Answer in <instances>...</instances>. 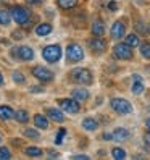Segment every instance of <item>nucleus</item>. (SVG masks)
I'll return each instance as SVG.
<instances>
[{
    "mask_svg": "<svg viewBox=\"0 0 150 160\" xmlns=\"http://www.w3.org/2000/svg\"><path fill=\"white\" fill-rule=\"evenodd\" d=\"M49 155H50V157H58V154H57V152H49Z\"/></svg>",
    "mask_w": 150,
    "mask_h": 160,
    "instance_id": "obj_39",
    "label": "nucleus"
},
{
    "mask_svg": "<svg viewBox=\"0 0 150 160\" xmlns=\"http://www.w3.org/2000/svg\"><path fill=\"white\" fill-rule=\"evenodd\" d=\"M111 155H113V158H116V160H123L126 157V152L121 147H115L113 150H111Z\"/></svg>",
    "mask_w": 150,
    "mask_h": 160,
    "instance_id": "obj_23",
    "label": "nucleus"
},
{
    "mask_svg": "<svg viewBox=\"0 0 150 160\" xmlns=\"http://www.w3.org/2000/svg\"><path fill=\"white\" fill-rule=\"evenodd\" d=\"M129 138V131L124 129V128H116L113 133H111V139L118 141V142H123V141H126Z\"/></svg>",
    "mask_w": 150,
    "mask_h": 160,
    "instance_id": "obj_12",
    "label": "nucleus"
},
{
    "mask_svg": "<svg viewBox=\"0 0 150 160\" xmlns=\"http://www.w3.org/2000/svg\"><path fill=\"white\" fill-rule=\"evenodd\" d=\"M58 103H60L61 110L63 112H68V113H78V112L81 110L79 102L76 99H61Z\"/></svg>",
    "mask_w": 150,
    "mask_h": 160,
    "instance_id": "obj_7",
    "label": "nucleus"
},
{
    "mask_svg": "<svg viewBox=\"0 0 150 160\" xmlns=\"http://www.w3.org/2000/svg\"><path fill=\"white\" fill-rule=\"evenodd\" d=\"M104 139H107V141H110V139H111V134H108V133H105V134H104Z\"/></svg>",
    "mask_w": 150,
    "mask_h": 160,
    "instance_id": "obj_38",
    "label": "nucleus"
},
{
    "mask_svg": "<svg viewBox=\"0 0 150 160\" xmlns=\"http://www.w3.org/2000/svg\"><path fill=\"white\" fill-rule=\"evenodd\" d=\"M34 123H36V126L39 129H45L47 126H49V121H47V118L44 115H36L34 117Z\"/></svg>",
    "mask_w": 150,
    "mask_h": 160,
    "instance_id": "obj_19",
    "label": "nucleus"
},
{
    "mask_svg": "<svg viewBox=\"0 0 150 160\" xmlns=\"http://www.w3.org/2000/svg\"><path fill=\"white\" fill-rule=\"evenodd\" d=\"M26 155H29V157H41L42 155V150L39 149V147H34V146H31V147H26Z\"/></svg>",
    "mask_w": 150,
    "mask_h": 160,
    "instance_id": "obj_22",
    "label": "nucleus"
},
{
    "mask_svg": "<svg viewBox=\"0 0 150 160\" xmlns=\"http://www.w3.org/2000/svg\"><path fill=\"white\" fill-rule=\"evenodd\" d=\"M126 44H128L129 47H137V45H139V37H137L136 34L126 36Z\"/></svg>",
    "mask_w": 150,
    "mask_h": 160,
    "instance_id": "obj_24",
    "label": "nucleus"
},
{
    "mask_svg": "<svg viewBox=\"0 0 150 160\" xmlns=\"http://www.w3.org/2000/svg\"><path fill=\"white\" fill-rule=\"evenodd\" d=\"M42 57L47 62L55 63V62H58L60 57H61V49H60L58 45H47L45 49L42 50Z\"/></svg>",
    "mask_w": 150,
    "mask_h": 160,
    "instance_id": "obj_4",
    "label": "nucleus"
},
{
    "mask_svg": "<svg viewBox=\"0 0 150 160\" xmlns=\"http://www.w3.org/2000/svg\"><path fill=\"white\" fill-rule=\"evenodd\" d=\"M13 79H15V82H20V84H24V81H26V78L23 76L20 71H15L13 73Z\"/></svg>",
    "mask_w": 150,
    "mask_h": 160,
    "instance_id": "obj_31",
    "label": "nucleus"
},
{
    "mask_svg": "<svg viewBox=\"0 0 150 160\" xmlns=\"http://www.w3.org/2000/svg\"><path fill=\"white\" fill-rule=\"evenodd\" d=\"M148 31H150V28H148Z\"/></svg>",
    "mask_w": 150,
    "mask_h": 160,
    "instance_id": "obj_43",
    "label": "nucleus"
},
{
    "mask_svg": "<svg viewBox=\"0 0 150 160\" xmlns=\"http://www.w3.org/2000/svg\"><path fill=\"white\" fill-rule=\"evenodd\" d=\"M10 23V13L0 10V24H8Z\"/></svg>",
    "mask_w": 150,
    "mask_h": 160,
    "instance_id": "obj_27",
    "label": "nucleus"
},
{
    "mask_svg": "<svg viewBox=\"0 0 150 160\" xmlns=\"http://www.w3.org/2000/svg\"><path fill=\"white\" fill-rule=\"evenodd\" d=\"M142 91H144V84H142V81L136 76V81H134V84H133V92H134V94H140Z\"/></svg>",
    "mask_w": 150,
    "mask_h": 160,
    "instance_id": "obj_26",
    "label": "nucleus"
},
{
    "mask_svg": "<svg viewBox=\"0 0 150 160\" xmlns=\"http://www.w3.org/2000/svg\"><path fill=\"white\" fill-rule=\"evenodd\" d=\"M12 18L21 26L31 24V12L24 7H13L12 8Z\"/></svg>",
    "mask_w": 150,
    "mask_h": 160,
    "instance_id": "obj_1",
    "label": "nucleus"
},
{
    "mask_svg": "<svg viewBox=\"0 0 150 160\" xmlns=\"http://www.w3.org/2000/svg\"><path fill=\"white\" fill-rule=\"evenodd\" d=\"M111 108L115 112L121 115H128L133 112V105L126 100V99H121V97H116V99H111Z\"/></svg>",
    "mask_w": 150,
    "mask_h": 160,
    "instance_id": "obj_2",
    "label": "nucleus"
},
{
    "mask_svg": "<svg viewBox=\"0 0 150 160\" xmlns=\"http://www.w3.org/2000/svg\"><path fill=\"white\" fill-rule=\"evenodd\" d=\"M71 78L79 84H90L92 82V73L86 68H76L71 71Z\"/></svg>",
    "mask_w": 150,
    "mask_h": 160,
    "instance_id": "obj_3",
    "label": "nucleus"
},
{
    "mask_svg": "<svg viewBox=\"0 0 150 160\" xmlns=\"http://www.w3.org/2000/svg\"><path fill=\"white\" fill-rule=\"evenodd\" d=\"M65 134H66V129H65V128L58 129V134H57V139H55V144H61V142H63Z\"/></svg>",
    "mask_w": 150,
    "mask_h": 160,
    "instance_id": "obj_29",
    "label": "nucleus"
},
{
    "mask_svg": "<svg viewBox=\"0 0 150 160\" xmlns=\"http://www.w3.org/2000/svg\"><path fill=\"white\" fill-rule=\"evenodd\" d=\"M97 121L94 120V118H86V120H82V128L84 129H87V131H95L97 129Z\"/></svg>",
    "mask_w": 150,
    "mask_h": 160,
    "instance_id": "obj_18",
    "label": "nucleus"
},
{
    "mask_svg": "<svg viewBox=\"0 0 150 160\" xmlns=\"http://www.w3.org/2000/svg\"><path fill=\"white\" fill-rule=\"evenodd\" d=\"M111 37L113 39H121V37H124V34H126V26H124V23H121V21H116L113 26H111Z\"/></svg>",
    "mask_w": 150,
    "mask_h": 160,
    "instance_id": "obj_10",
    "label": "nucleus"
},
{
    "mask_svg": "<svg viewBox=\"0 0 150 160\" xmlns=\"http://www.w3.org/2000/svg\"><path fill=\"white\" fill-rule=\"evenodd\" d=\"M145 125H147V128H148V131H150V118L145 121Z\"/></svg>",
    "mask_w": 150,
    "mask_h": 160,
    "instance_id": "obj_40",
    "label": "nucleus"
},
{
    "mask_svg": "<svg viewBox=\"0 0 150 160\" xmlns=\"http://www.w3.org/2000/svg\"><path fill=\"white\" fill-rule=\"evenodd\" d=\"M13 34H15V39H21V37H23V32L21 31H15Z\"/></svg>",
    "mask_w": 150,
    "mask_h": 160,
    "instance_id": "obj_34",
    "label": "nucleus"
},
{
    "mask_svg": "<svg viewBox=\"0 0 150 160\" xmlns=\"http://www.w3.org/2000/svg\"><path fill=\"white\" fill-rule=\"evenodd\" d=\"M73 158H78V160H87L89 157H87V155H82V154H76V155H73Z\"/></svg>",
    "mask_w": 150,
    "mask_h": 160,
    "instance_id": "obj_33",
    "label": "nucleus"
},
{
    "mask_svg": "<svg viewBox=\"0 0 150 160\" xmlns=\"http://www.w3.org/2000/svg\"><path fill=\"white\" fill-rule=\"evenodd\" d=\"M15 118L20 121V123H27L29 115H27V112H24V110H18V112H15Z\"/></svg>",
    "mask_w": 150,
    "mask_h": 160,
    "instance_id": "obj_21",
    "label": "nucleus"
},
{
    "mask_svg": "<svg viewBox=\"0 0 150 160\" xmlns=\"http://www.w3.org/2000/svg\"><path fill=\"white\" fill-rule=\"evenodd\" d=\"M47 115L50 117V120H53V121H58V123L65 120L63 112H61V110H58V108H49V110H47Z\"/></svg>",
    "mask_w": 150,
    "mask_h": 160,
    "instance_id": "obj_15",
    "label": "nucleus"
},
{
    "mask_svg": "<svg viewBox=\"0 0 150 160\" xmlns=\"http://www.w3.org/2000/svg\"><path fill=\"white\" fill-rule=\"evenodd\" d=\"M113 55L119 60H131L133 58V47H129L126 42L124 44H116L113 49Z\"/></svg>",
    "mask_w": 150,
    "mask_h": 160,
    "instance_id": "obj_5",
    "label": "nucleus"
},
{
    "mask_svg": "<svg viewBox=\"0 0 150 160\" xmlns=\"http://www.w3.org/2000/svg\"><path fill=\"white\" fill-rule=\"evenodd\" d=\"M92 34L95 37H102L105 34V26H104V23H102L100 20L94 21V24H92Z\"/></svg>",
    "mask_w": 150,
    "mask_h": 160,
    "instance_id": "obj_14",
    "label": "nucleus"
},
{
    "mask_svg": "<svg viewBox=\"0 0 150 160\" xmlns=\"http://www.w3.org/2000/svg\"><path fill=\"white\" fill-rule=\"evenodd\" d=\"M140 53H142V57L150 58V45L148 44H142V45H140Z\"/></svg>",
    "mask_w": 150,
    "mask_h": 160,
    "instance_id": "obj_28",
    "label": "nucleus"
},
{
    "mask_svg": "<svg viewBox=\"0 0 150 160\" xmlns=\"http://www.w3.org/2000/svg\"><path fill=\"white\" fill-rule=\"evenodd\" d=\"M15 117V110L8 105H0V118L2 120H10Z\"/></svg>",
    "mask_w": 150,
    "mask_h": 160,
    "instance_id": "obj_16",
    "label": "nucleus"
},
{
    "mask_svg": "<svg viewBox=\"0 0 150 160\" xmlns=\"http://www.w3.org/2000/svg\"><path fill=\"white\" fill-rule=\"evenodd\" d=\"M23 134H24V138H29V139H39L41 138L39 131H36V129H24Z\"/></svg>",
    "mask_w": 150,
    "mask_h": 160,
    "instance_id": "obj_25",
    "label": "nucleus"
},
{
    "mask_svg": "<svg viewBox=\"0 0 150 160\" xmlns=\"http://www.w3.org/2000/svg\"><path fill=\"white\" fill-rule=\"evenodd\" d=\"M108 8H110V10H113V12H115L118 7H116V3H110V5H108Z\"/></svg>",
    "mask_w": 150,
    "mask_h": 160,
    "instance_id": "obj_37",
    "label": "nucleus"
},
{
    "mask_svg": "<svg viewBox=\"0 0 150 160\" xmlns=\"http://www.w3.org/2000/svg\"><path fill=\"white\" fill-rule=\"evenodd\" d=\"M73 99H76L78 102H84L89 99V91L84 89V88H78L73 91Z\"/></svg>",
    "mask_w": 150,
    "mask_h": 160,
    "instance_id": "obj_13",
    "label": "nucleus"
},
{
    "mask_svg": "<svg viewBox=\"0 0 150 160\" xmlns=\"http://www.w3.org/2000/svg\"><path fill=\"white\" fill-rule=\"evenodd\" d=\"M13 55L15 57H18L20 60H24V62H29V60H32V57H34V52H32V49L31 47H16V49L13 50Z\"/></svg>",
    "mask_w": 150,
    "mask_h": 160,
    "instance_id": "obj_9",
    "label": "nucleus"
},
{
    "mask_svg": "<svg viewBox=\"0 0 150 160\" xmlns=\"http://www.w3.org/2000/svg\"><path fill=\"white\" fill-rule=\"evenodd\" d=\"M32 74H34L37 79H41L44 82L53 79V73L49 68H45V67H36V68H32Z\"/></svg>",
    "mask_w": 150,
    "mask_h": 160,
    "instance_id": "obj_8",
    "label": "nucleus"
},
{
    "mask_svg": "<svg viewBox=\"0 0 150 160\" xmlns=\"http://www.w3.org/2000/svg\"><path fill=\"white\" fill-rule=\"evenodd\" d=\"M27 3H42L44 0H26Z\"/></svg>",
    "mask_w": 150,
    "mask_h": 160,
    "instance_id": "obj_36",
    "label": "nucleus"
},
{
    "mask_svg": "<svg viewBox=\"0 0 150 160\" xmlns=\"http://www.w3.org/2000/svg\"><path fill=\"white\" fill-rule=\"evenodd\" d=\"M78 5V0H58V7L63 10H71Z\"/></svg>",
    "mask_w": 150,
    "mask_h": 160,
    "instance_id": "obj_20",
    "label": "nucleus"
},
{
    "mask_svg": "<svg viewBox=\"0 0 150 160\" xmlns=\"http://www.w3.org/2000/svg\"><path fill=\"white\" fill-rule=\"evenodd\" d=\"M144 141H145V144H147V146H150V133H147V134L144 136Z\"/></svg>",
    "mask_w": 150,
    "mask_h": 160,
    "instance_id": "obj_35",
    "label": "nucleus"
},
{
    "mask_svg": "<svg viewBox=\"0 0 150 160\" xmlns=\"http://www.w3.org/2000/svg\"><path fill=\"white\" fill-rule=\"evenodd\" d=\"M50 32H52V24H49V23H42L39 26H36V34L37 36H47Z\"/></svg>",
    "mask_w": 150,
    "mask_h": 160,
    "instance_id": "obj_17",
    "label": "nucleus"
},
{
    "mask_svg": "<svg viewBox=\"0 0 150 160\" xmlns=\"http://www.w3.org/2000/svg\"><path fill=\"white\" fill-rule=\"evenodd\" d=\"M66 58L68 62H81L84 58V50L81 49V47L78 44H71L68 45V49H66Z\"/></svg>",
    "mask_w": 150,
    "mask_h": 160,
    "instance_id": "obj_6",
    "label": "nucleus"
},
{
    "mask_svg": "<svg viewBox=\"0 0 150 160\" xmlns=\"http://www.w3.org/2000/svg\"><path fill=\"white\" fill-rule=\"evenodd\" d=\"M136 29L140 31V32H145V31H147V28H145L142 23H137V24H136Z\"/></svg>",
    "mask_w": 150,
    "mask_h": 160,
    "instance_id": "obj_32",
    "label": "nucleus"
},
{
    "mask_svg": "<svg viewBox=\"0 0 150 160\" xmlns=\"http://www.w3.org/2000/svg\"><path fill=\"white\" fill-rule=\"evenodd\" d=\"M89 45H90V49H92L94 52L100 53V52H104V50H105L107 42H105L104 39H102V37H94V39H90V41H89Z\"/></svg>",
    "mask_w": 150,
    "mask_h": 160,
    "instance_id": "obj_11",
    "label": "nucleus"
},
{
    "mask_svg": "<svg viewBox=\"0 0 150 160\" xmlns=\"http://www.w3.org/2000/svg\"><path fill=\"white\" fill-rule=\"evenodd\" d=\"M12 157V152L8 150L7 147H0V158H3V160H7V158H10Z\"/></svg>",
    "mask_w": 150,
    "mask_h": 160,
    "instance_id": "obj_30",
    "label": "nucleus"
},
{
    "mask_svg": "<svg viewBox=\"0 0 150 160\" xmlns=\"http://www.w3.org/2000/svg\"><path fill=\"white\" fill-rule=\"evenodd\" d=\"M0 141H2V138H0Z\"/></svg>",
    "mask_w": 150,
    "mask_h": 160,
    "instance_id": "obj_42",
    "label": "nucleus"
},
{
    "mask_svg": "<svg viewBox=\"0 0 150 160\" xmlns=\"http://www.w3.org/2000/svg\"><path fill=\"white\" fill-rule=\"evenodd\" d=\"M3 84V76H2V73H0V86Z\"/></svg>",
    "mask_w": 150,
    "mask_h": 160,
    "instance_id": "obj_41",
    "label": "nucleus"
}]
</instances>
